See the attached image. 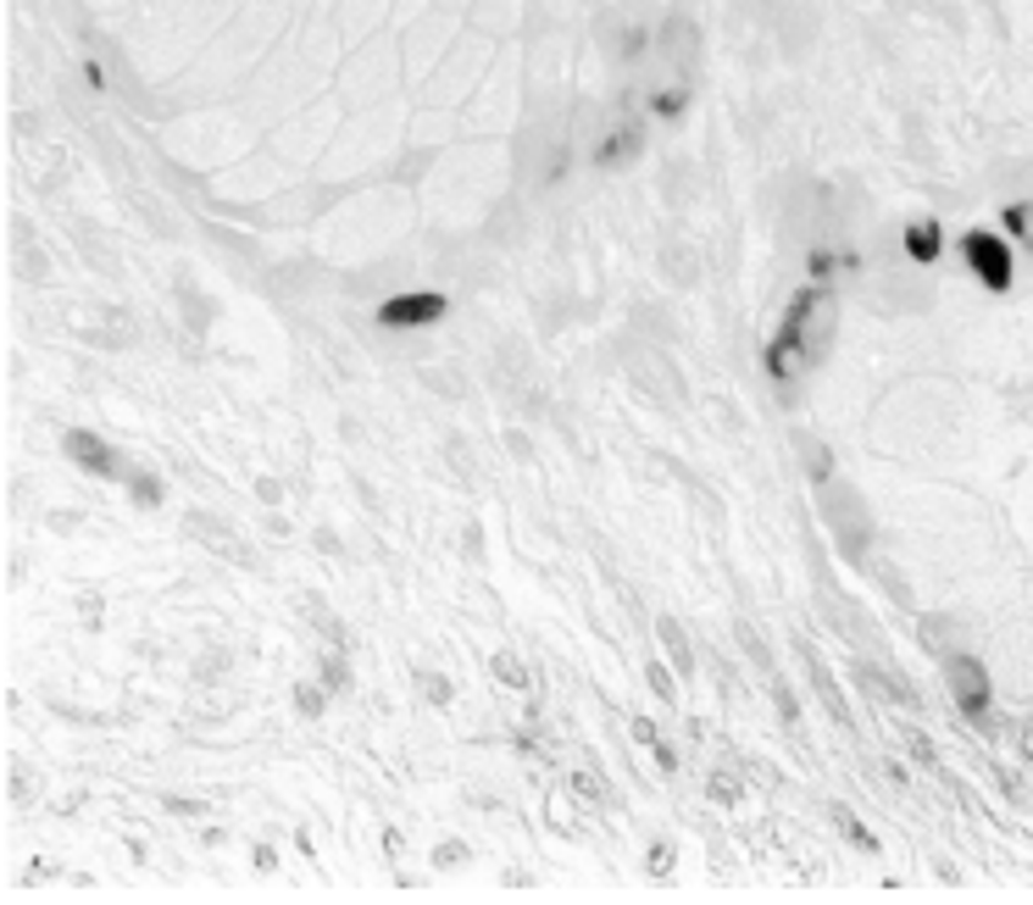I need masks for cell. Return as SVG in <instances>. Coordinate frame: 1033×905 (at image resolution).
I'll use <instances>...</instances> for the list:
<instances>
[{"label":"cell","mask_w":1033,"mask_h":905,"mask_svg":"<svg viewBox=\"0 0 1033 905\" xmlns=\"http://www.w3.org/2000/svg\"><path fill=\"white\" fill-rule=\"evenodd\" d=\"M828 333H833V295L822 284H811V289H800L789 300V311H784V322H778V333L767 344V378L789 383L806 361L822 356Z\"/></svg>","instance_id":"cell-1"},{"label":"cell","mask_w":1033,"mask_h":905,"mask_svg":"<svg viewBox=\"0 0 1033 905\" xmlns=\"http://www.w3.org/2000/svg\"><path fill=\"white\" fill-rule=\"evenodd\" d=\"M62 450H68V456H73L84 473H95V479H123V484L134 490V501H140V506H156V495H162V490H156V479H151V473H140L129 456H117V450H112L106 439H95V433L73 428V433L62 439Z\"/></svg>","instance_id":"cell-2"},{"label":"cell","mask_w":1033,"mask_h":905,"mask_svg":"<svg viewBox=\"0 0 1033 905\" xmlns=\"http://www.w3.org/2000/svg\"><path fill=\"white\" fill-rule=\"evenodd\" d=\"M961 256H966V267H972V278L983 284V289H1011V245L994 234V228H972L966 239H961Z\"/></svg>","instance_id":"cell-3"},{"label":"cell","mask_w":1033,"mask_h":905,"mask_svg":"<svg viewBox=\"0 0 1033 905\" xmlns=\"http://www.w3.org/2000/svg\"><path fill=\"white\" fill-rule=\"evenodd\" d=\"M944 683H950V700H955V711L961 717H983L989 711V672H983V661H972V656H950L944 661Z\"/></svg>","instance_id":"cell-4"},{"label":"cell","mask_w":1033,"mask_h":905,"mask_svg":"<svg viewBox=\"0 0 1033 905\" xmlns=\"http://www.w3.org/2000/svg\"><path fill=\"white\" fill-rule=\"evenodd\" d=\"M439 317H444V295H395V300H383V311H378L383 328H428V322H439Z\"/></svg>","instance_id":"cell-5"},{"label":"cell","mask_w":1033,"mask_h":905,"mask_svg":"<svg viewBox=\"0 0 1033 905\" xmlns=\"http://www.w3.org/2000/svg\"><path fill=\"white\" fill-rule=\"evenodd\" d=\"M906 256H911L917 267H933V261H939V223H933V217H922V223L906 228Z\"/></svg>","instance_id":"cell-6"},{"label":"cell","mask_w":1033,"mask_h":905,"mask_svg":"<svg viewBox=\"0 0 1033 905\" xmlns=\"http://www.w3.org/2000/svg\"><path fill=\"white\" fill-rule=\"evenodd\" d=\"M656 639H662V650H667V661H673V672H695V650H689V639H684V628L673 623V617H662L656 623Z\"/></svg>","instance_id":"cell-7"},{"label":"cell","mask_w":1033,"mask_h":905,"mask_svg":"<svg viewBox=\"0 0 1033 905\" xmlns=\"http://www.w3.org/2000/svg\"><path fill=\"white\" fill-rule=\"evenodd\" d=\"M634 151H640V128H634V123H623V128H612V140H601V145H595V162H601V167H617V162H623V156H634Z\"/></svg>","instance_id":"cell-8"},{"label":"cell","mask_w":1033,"mask_h":905,"mask_svg":"<svg viewBox=\"0 0 1033 905\" xmlns=\"http://www.w3.org/2000/svg\"><path fill=\"white\" fill-rule=\"evenodd\" d=\"M1000 223H1005V234H1016V239H1027V250H1033V206H1027V200H1016V206H1005V212H1000Z\"/></svg>","instance_id":"cell-9"},{"label":"cell","mask_w":1033,"mask_h":905,"mask_svg":"<svg viewBox=\"0 0 1033 905\" xmlns=\"http://www.w3.org/2000/svg\"><path fill=\"white\" fill-rule=\"evenodd\" d=\"M800 456H806V473H811V479H828V473H833L828 450H822L817 439H800Z\"/></svg>","instance_id":"cell-10"},{"label":"cell","mask_w":1033,"mask_h":905,"mask_svg":"<svg viewBox=\"0 0 1033 905\" xmlns=\"http://www.w3.org/2000/svg\"><path fill=\"white\" fill-rule=\"evenodd\" d=\"M706 794H712L717 805H734V800H739V778H728V772H712V783H706Z\"/></svg>","instance_id":"cell-11"},{"label":"cell","mask_w":1033,"mask_h":905,"mask_svg":"<svg viewBox=\"0 0 1033 905\" xmlns=\"http://www.w3.org/2000/svg\"><path fill=\"white\" fill-rule=\"evenodd\" d=\"M494 678H500V683H511V689H523V683H529L523 661H511V656H494Z\"/></svg>","instance_id":"cell-12"},{"label":"cell","mask_w":1033,"mask_h":905,"mask_svg":"<svg viewBox=\"0 0 1033 905\" xmlns=\"http://www.w3.org/2000/svg\"><path fill=\"white\" fill-rule=\"evenodd\" d=\"M833 822H839V833H845L850 844H861V850H872V833H867V827H861V822H856L850 811H833Z\"/></svg>","instance_id":"cell-13"},{"label":"cell","mask_w":1033,"mask_h":905,"mask_svg":"<svg viewBox=\"0 0 1033 905\" xmlns=\"http://www.w3.org/2000/svg\"><path fill=\"white\" fill-rule=\"evenodd\" d=\"M345 678H350V672H345V661H339V656H334V661H323V689H339Z\"/></svg>","instance_id":"cell-14"},{"label":"cell","mask_w":1033,"mask_h":905,"mask_svg":"<svg viewBox=\"0 0 1033 905\" xmlns=\"http://www.w3.org/2000/svg\"><path fill=\"white\" fill-rule=\"evenodd\" d=\"M295 706H300V717H317V711H323V689H300Z\"/></svg>","instance_id":"cell-15"},{"label":"cell","mask_w":1033,"mask_h":905,"mask_svg":"<svg viewBox=\"0 0 1033 905\" xmlns=\"http://www.w3.org/2000/svg\"><path fill=\"white\" fill-rule=\"evenodd\" d=\"M651 689H656L662 700H673V678H667V667H662V661L651 667Z\"/></svg>","instance_id":"cell-16"},{"label":"cell","mask_w":1033,"mask_h":905,"mask_svg":"<svg viewBox=\"0 0 1033 905\" xmlns=\"http://www.w3.org/2000/svg\"><path fill=\"white\" fill-rule=\"evenodd\" d=\"M634 739H640V744H656V722H651V717H634Z\"/></svg>","instance_id":"cell-17"},{"label":"cell","mask_w":1033,"mask_h":905,"mask_svg":"<svg viewBox=\"0 0 1033 905\" xmlns=\"http://www.w3.org/2000/svg\"><path fill=\"white\" fill-rule=\"evenodd\" d=\"M667 866H673V850L656 844V850H651V872H667Z\"/></svg>","instance_id":"cell-18"},{"label":"cell","mask_w":1033,"mask_h":905,"mask_svg":"<svg viewBox=\"0 0 1033 905\" xmlns=\"http://www.w3.org/2000/svg\"><path fill=\"white\" fill-rule=\"evenodd\" d=\"M656 106H662V112H667V117H673V112H678V106H684V95H678V90H667V95H662V101H656Z\"/></svg>","instance_id":"cell-19"},{"label":"cell","mask_w":1033,"mask_h":905,"mask_svg":"<svg viewBox=\"0 0 1033 905\" xmlns=\"http://www.w3.org/2000/svg\"><path fill=\"white\" fill-rule=\"evenodd\" d=\"M1022 750H1027V761H1033V728H1027V733H1022Z\"/></svg>","instance_id":"cell-20"}]
</instances>
